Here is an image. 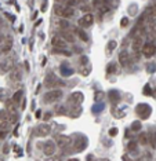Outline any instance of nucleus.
I'll return each mask as SVG.
<instances>
[{"label": "nucleus", "mask_w": 156, "mask_h": 161, "mask_svg": "<svg viewBox=\"0 0 156 161\" xmlns=\"http://www.w3.org/2000/svg\"><path fill=\"white\" fill-rule=\"evenodd\" d=\"M54 12H55V15H58V17H61V18H71L75 11H73V8L69 7V6H62V4L55 3V6H54Z\"/></svg>", "instance_id": "1"}, {"label": "nucleus", "mask_w": 156, "mask_h": 161, "mask_svg": "<svg viewBox=\"0 0 156 161\" xmlns=\"http://www.w3.org/2000/svg\"><path fill=\"white\" fill-rule=\"evenodd\" d=\"M135 113L141 120H146V118H149V116H151L152 109L148 104H138L135 108Z\"/></svg>", "instance_id": "2"}, {"label": "nucleus", "mask_w": 156, "mask_h": 161, "mask_svg": "<svg viewBox=\"0 0 156 161\" xmlns=\"http://www.w3.org/2000/svg\"><path fill=\"white\" fill-rule=\"evenodd\" d=\"M0 117H2L0 118V128H2V131H8L12 124V116L7 110H3Z\"/></svg>", "instance_id": "3"}, {"label": "nucleus", "mask_w": 156, "mask_h": 161, "mask_svg": "<svg viewBox=\"0 0 156 161\" xmlns=\"http://www.w3.org/2000/svg\"><path fill=\"white\" fill-rule=\"evenodd\" d=\"M61 96H62L61 90H53V91L46 92V95H44V98H43V102L44 104H54V102L58 101Z\"/></svg>", "instance_id": "4"}, {"label": "nucleus", "mask_w": 156, "mask_h": 161, "mask_svg": "<svg viewBox=\"0 0 156 161\" xmlns=\"http://www.w3.org/2000/svg\"><path fill=\"white\" fill-rule=\"evenodd\" d=\"M141 53L145 58H152L156 54V46L154 43H144Z\"/></svg>", "instance_id": "5"}, {"label": "nucleus", "mask_w": 156, "mask_h": 161, "mask_svg": "<svg viewBox=\"0 0 156 161\" xmlns=\"http://www.w3.org/2000/svg\"><path fill=\"white\" fill-rule=\"evenodd\" d=\"M50 132H51V128H50V125H47V124H40V125H37L36 128H35V135L36 136H39V138H43V136H47Z\"/></svg>", "instance_id": "6"}, {"label": "nucleus", "mask_w": 156, "mask_h": 161, "mask_svg": "<svg viewBox=\"0 0 156 161\" xmlns=\"http://www.w3.org/2000/svg\"><path fill=\"white\" fill-rule=\"evenodd\" d=\"M15 104H17V102H15L14 99H8V101L6 102V110H7L8 113L12 116V123H15L17 118H18L17 110H15Z\"/></svg>", "instance_id": "7"}, {"label": "nucleus", "mask_w": 156, "mask_h": 161, "mask_svg": "<svg viewBox=\"0 0 156 161\" xmlns=\"http://www.w3.org/2000/svg\"><path fill=\"white\" fill-rule=\"evenodd\" d=\"M58 84H61V81H59L58 79H57V76H54L53 73H50V75L46 76V79H44V85L49 87V88H53V87H57Z\"/></svg>", "instance_id": "8"}, {"label": "nucleus", "mask_w": 156, "mask_h": 161, "mask_svg": "<svg viewBox=\"0 0 156 161\" xmlns=\"http://www.w3.org/2000/svg\"><path fill=\"white\" fill-rule=\"evenodd\" d=\"M94 24V17L91 14H86L79 19V26L82 28H90Z\"/></svg>", "instance_id": "9"}, {"label": "nucleus", "mask_w": 156, "mask_h": 161, "mask_svg": "<svg viewBox=\"0 0 156 161\" xmlns=\"http://www.w3.org/2000/svg\"><path fill=\"white\" fill-rule=\"evenodd\" d=\"M86 147H87V138L84 136V135H80V140H75V145H73V149L76 150V152H82V150H84Z\"/></svg>", "instance_id": "10"}, {"label": "nucleus", "mask_w": 156, "mask_h": 161, "mask_svg": "<svg viewBox=\"0 0 156 161\" xmlns=\"http://www.w3.org/2000/svg\"><path fill=\"white\" fill-rule=\"evenodd\" d=\"M55 142H57V146L58 147L65 149V147H68L69 143H71V138L65 136V135H58V136L55 138Z\"/></svg>", "instance_id": "11"}, {"label": "nucleus", "mask_w": 156, "mask_h": 161, "mask_svg": "<svg viewBox=\"0 0 156 161\" xmlns=\"http://www.w3.org/2000/svg\"><path fill=\"white\" fill-rule=\"evenodd\" d=\"M54 152H55V142L54 140H47L43 145V153L46 156H53Z\"/></svg>", "instance_id": "12"}, {"label": "nucleus", "mask_w": 156, "mask_h": 161, "mask_svg": "<svg viewBox=\"0 0 156 161\" xmlns=\"http://www.w3.org/2000/svg\"><path fill=\"white\" fill-rule=\"evenodd\" d=\"M133 50H134V53H141L142 50V46H144V41H142V36H135L134 40H133Z\"/></svg>", "instance_id": "13"}, {"label": "nucleus", "mask_w": 156, "mask_h": 161, "mask_svg": "<svg viewBox=\"0 0 156 161\" xmlns=\"http://www.w3.org/2000/svg\"><path fill=\"white\" fill-rule=\"evenodd\" d=\"M12 47V40L10 36H4L2 40V53H8Z\"/></svg>", "instance_id": "14"}, {"label": "nucleus", "mask_w": 156, "mask_h": 161, "mask_svg": "<svg viewBox=\"0 0 156 161\" xmlns=\"http://www.w3.org/2000/svg\"><path fill=\"white\" fill-rule=\"evenodd\" d=\"M51 44H53V47H57V48H66V41L59 34L58 36H54L51 39Z\"/></svg>", "instance_id": "15"}, {"label": "nucleus", "mask_w": 156, "mask_h": 161, "mask_svg": "<svg viewBox=\"0 0 156 161\" xmlns=\"http://www.w3.org/2000/svg\"><path fill=\"white\" fill-rule=\"evenodd\" d=\"M108 96H109L111 102H112L113 105L119 104V102H120V99H122V96H120V92L117 91V90H111V91L108 92Z\"/></svg>", "instance_id": "16"}, {"label": "nucleus", "mask_w": 156, "mask_h": 161, "mask_svg": "<svg viewBox=\"0 0 156 161\" xmlns=\"http://www.w3.org/2000/svg\"><path fill=\"white\" fill-rule=\"evenodd\" d=\"M119 63L122 65L123 67H126V66H129V63H130V57H129V53L125 50H122V53L119 54Z\"/></svg>", "instance_id": "17"}, {"label": "nucleus", "mask_w": 156, "mask_h": 161, "mask_svg": "<svg viewBox=\"0 0 156 161\" xmlns=\"http://www.w3.org/2000/svg\"><path fill=\"white\" fill-rule=\"evenodd\" d=\"M83 99H84V96H83V94H82V92H73V94L69 96L68 101L71 102V104L79 105V104H82V102H83Z\"/></svg>", "instance_id": "18"}, {"label": "nucleus", "mask_w": 156, "mask_h": 161, "mask_svg": "<svg viewBox=\"0 0 156 161\" xmlns=\"http://www.w3.org/2000/svg\"><path fill=\"white\" fill-rule=\"evenodd\" d=\"M148 140H149V143H151V146L154 147V149H156V128H152V130L149 131Z\"/></svg>", "instance_id": "19"}, {"label": "nucleus", "mask_w": 156, "mask_h": 161, "mask_svg": "<svg viewBox=\"0 0 156 161\" xmlns=\"http://www.w3.org/2000/svg\"><path fill=\"white\" fill-rule=\"evenodd\" d=\"M61 75L64 77H69L71 75H73V69L66 65V63H64V65H61Z\"/></svg>", "instance_id": "20"}, {"label": "nucleus", "mask_w": 156, "mask_h": 161, "mask_svg": "<svg viewBox=\"0 0 156 161\" xmlns=\"http://www.w3.org/2000/svg\"><path fill=\"white\" fill-rule=\"evenodd\" d=\"M59 36H61L65 41H69V43H73V41H75V37H73V34L69 33V32L61 30V32H59Z\"/></svg>", "instance_id": "21"}, {"label": "nucleus", "mask_w": 156, "mask_h": 161, "mask_svg": "<svg viewBox=\"0 0 156 161\" xmlns=\"http://www.w3.org/2000/svg\"><path fill=\"white\" fill-rule=\"evenodd\" d=\"M55 25L59 30H66V29L69 28V22L66 21V19H58V21L55 22Z\"/></svg>", "instance_id": "22"}, {"label": "nucleus", "mask_w": 156, "mask_h": 161, "mask_svg": "<svg viewBox=\"0 0 156 161\" xmlns=\"http://www.w3.org/2000/svg\"><path fill=\"white\" fill-rule=\"evenodd\" d=\"M53 54H58V55H65V57H71L72 55V53L71 51H68L66 48H57V47H54Z\"/></svg>", "instance_id": "23"}, {"label": "nucleus", "mask_w": 156, "mask_h": 161, "mask_svg": "<svg viewBox=\"0 0 156 161\" xmlns=\"http://www.w3.org/2000/svg\"><path fill=\"white\" fill-rule=\"evenodd\" d=\"M75 30H76V34L80 37L82 41H84V43H88V36H87V33H86L83 29H82V28H78V29H75Z\"/></svg>", "instance_id": "24"}, {"label": "nucleus", "mask_w": 156, "mask_h": 161, "mask_svg": "<svg viewBox=\"0 0 156 161\" xmlns=\"http://www.w3.org/2000/svg\"><path fill=\"white\" fill-rule=\"evenodd\" d=\"M127 150H129L130 153H137L138 152V143H137L135 140H130V142L127 143Z\"/></svg>", "instance_id": "25"}, {"label": "nucleus", "mask_w": 156, "mask_h": 161, "mask_svg": "<svg viewBox=\"0 0 156 161\" xmlns=\"http://www.w3.org/2000/svg\"><path fill=\"white\" fill-rule=\"evenodd\" d=\"M138 143L139 145H146L149 142L148 140V134H145V132H139V135H138Z\"/></svg>", "instance_id": "26"}, {"label": "nucleus", "mask_w": 156, "mask_h": 161, "mask_svg": "<svg viewBox=\"0 0 156 161\" xmlns=\"http://www.w3.org/2000/svg\"><path fill=\"white\" fill-rule=\"evenodd\" d=\"M116 69H117L116 63L109 62L108 63V66H106V75H113V73H116Z\"/></svg>", "instance_id": "27"}, {"label": "nucleus", "mask_w": 156, "mask_h": 161, "mask_svg": "<svg viewBox=\"0 0 156 161\" xmlns=\"http://www.w3.org/2000/svg\"><path fill=\"white\" fill-rule=\"evenodd\" d=\"M90 72H91V67L87 66V65H83L80 69H79V75H82L83 77L88 76V75H90Z\"/></svg>", "instance_id": "28"}, {"label": "nucleus", "mask_w": 156, "mask_h": 161, "mask_svg": "<svg viewBox=\"0 0 156 161\" xmlns=\"http://www.w3.org/2000/svg\"><path fill=\"white\" fill-rule=\"evenodd\" d=\"M141 130H142L141 121H138V120L133 121V124H131V131H133V132H139Z\"/></svg>", "instance_id": "29"}, {"label": "nucleus", "mask_w": 156, "mask_h": 161, "mask_svg": "<svg viewBox=\"0 0 156 161\" xmlns=\"http://www.w3.org/2000/svg\"><path fill=\"white\" fill-rule=\"evenodd\" d=\"M55 3L62 4V6H69V7H72V6H75L76 0H55Z\"/></svg>", "instance_id": "30"}, {"label": "nucleus", "mask_w": 156, "mask_h": 161, "mask_svg": "<svg viewBox=\"0 0 156 161\" xmlns=\"http://www.w3.org/2000/svg\"><path fill=\"white\" fill-rule=\"evenodd\" d=\"M22 95H24V91H22V90H18V91H15V94L12 95V99H14V101L18 104V102L22 99Z\"/></svg>", "instance_id": "31"}, {"label": "nucleus", "mask_w": 156, "mask_h": 161, "mask_svg": "<svg viewBox=\"0 0 156 161\" xmlns=\"http://www.w3.org/2000/svg\"><path fill=\"white\" fill-rule=\"evenodd\" d=\"M116 47H117V43H116V41H115V40H111L109 43L106 44V51H108V53H111V51H113Z\"/></svg>", "instance_id": "32"}, {"label": "nucleus", "mask_w": 156, "mask_h": 161, "mask_svg": "<svg viewBox=\"0 0 156 161\" xmlns=\"http://www.w3.org/2000/svg\"><path fill=\"white\" fill-rule=\"evenodd\" d=\"M102 109H104V104H95L91 110H93V113L97 114V113H100V112H102Z\"/></svg>", "instance_id": "33"}, {"label": "nucleus", "mask_w": 156, "mask_h": 161, "mask_svg": "<svg viewBox=\"0 0 156 161\" xmlns=\"http://www.w3.org/2000/svg\"><path fill=\"white\" fill-rule=\"evenodd\" d=\"M142 92H144V95H146V96L154 95V91H152V88H151V85H149V84H145L144 90H142Z\"/></svg>", "instance_id": "34"}, {"label": "nucleus", "mask_w": 156, "mask_h": 161, "mask_svg": "<svg viewBox=\"0 0 156 161\" xmlns=\"http://www.w3.org/2000/svg\"><path fill=\"white\" fill-rule=\"evenodd\" d=\"M104 96H105V94L102 91H97L94 94V99H95V102H101L104 99Z\"/></svg>", "instance_id": "35"}, {"label": "nucleus", "mask_w": 156, "mask_h": 161, "mask_svg": "<svg viewBox=\"0 0 156 161\" xmlns=\"http://www.w3.org/2000/svg\"><path fill=\"white\" fill-rule=\"evenodd\" d=\"M137 8H138V7H137V4H131L129 7V14L130 15H135L137 14Z\"/></svg>", "instance_id": "36"}, {"label": "nucleus", "mask_w": 156, "mask_h": 161, "mask_svg": "<svg viewBox=\"0 0 156 161\" xmlns=\"http://www.w3.org/2000/svg\"><path fill=\"white\" fill-rule=\"evenodd\" d=\"M117 134H119V130H117V128L116 127H112V128H111V130H109V136H116V135Z\"/></svg>", "instance_id": "37"}, {"label": "nucleus", "mask_w": 156, "mask_h": 161, "mask_svg": "<svg viewBox=\"0 0 156 161\" xmlns=\"http://www.w3.org/2000/svg\"><path fill=\"white\" fill-rule=\"evenodd\" d=\"M127 25H129V18L125 17V18L120 19V26H122V28H126Z\"/></svg>", "instance_id": "38"}, {"label": "nucleus", "mask_w": 156, "mask_h": 161, "mask_svg": "<svg viewBox=\"0 0 156 161\" xmlns=\"http://www.w3.org/2000/svg\"><path fill=\"white\" fill-rule=\"evenodd\" d=\"M65 113H66L65 106H58V109H57V114H65Z\"/></svg>", "instance_id": "39"}, {"label": "nucleus", "mask_w": 156, "mask_h": 161, "mask_svg": "<svg viewBox=\"0 0 156 161\" xmlns=\"http://www.w3.org/2000/svg\"><path fill=\"white\" fill-rule=\"evenodd\" d=\"M146 69H148V72H155V69H156V66H155V63H149V65H148V67H146Z\"/></svg>", "instance_id": "40"}, {"label": "nucleus", "mask_w": 156, "mask_h": 161, "mask_svg": "<svg viewBox=\"0 0 156 161\" xmlns=\"http://www.w3.org/2000/svg\"><path fill=\"white\" fill-rule=\"evenodd\" d=\"M4 17H7L10 22H14V21H15V17H14V15H10L8 12H4Z\"/></svg>", "instance_id": "41"}, {"label": "nucleus", "mask_w": 156, "mask_h": 161, "mask_svg": "<svg viewBox=\"0 0 156 161\" xmlns=\"http://www.w3.org/2000/svg\"><path fill=\"white\" fill-rule=\"evenodd\" d=\"M14 150H15V153H17V156H22V149L20 146H14Z\"/></svg>", "instance_id": "42"}, {"label": "nucleus", "mask_w": 156, "mask_h": 161, "mask_svg": "<svg viewBox=\"0 0 156 161\" xmlns=\"http://www.w3.org/2000/svg\"><path fill=\"white\" fill-rule=\"evenodd\" d=\"M80 62H82V65H87V63H88V58L87 57H82L80 58Z\"/></svg>", "instance_id": "43"}, {"label": "nucleus", "mask_w": 156, "mask_h": 161, "mask_svg": "<svg viewBox=\"0 0 156 161\" xmlns=\"http://www.w3.org/2000/svg\"><path fill=\"white\" fill-rule=\"evenodd\" d=\"M46 10H47V0H44V2H43V4H42V8H40V11L44 12V11H46Z\"/></svg>", "instance_id": "44"}, {"label": "nucleus", "mask_w": 156, "mask_h": 161, "mask_svg": "<svg viewBox=\"0 0 156 161\" xmlns=\"http://www.w3.org/2000/svg\"><path fill=\"white\" fill-rule=\"evenodd\" d=\"M101 3H102V0H93V4L95 6V7H100Z\"/></svg>", "instance_id": "45"}, {"label": "nucleus", "mask_w": 156, "mask_h": 161, "mask_svg": "<svg viewBox=\"0 0 156 161\" xmlns=\"http://www.w3.org/2000/svg\"><path fill=\"white\" fill-rule=\"evenodd\" d=\"M50 117H51V113H49V112H47V113H44V116H43V120L46 121V120H50Z\"/></svg>", "instance_id": "46"}, {"label": "nucleus", "mask_w": 156, "mask_h": 161, "mask_svg": "<svg viewBox=\"0 0 156 161\" xmlns=\"http://www.w3.org/2000/svg\"><path fill=\"white\" fill-rule=\"evenodd\" d=\"M25 108H26V99H22V101H21V109H25Z\"/></svg>", "instance_id": "47"}, {"label": "nucleus", "mask_w": 156, "mask_h": 161, "mask_svg": "<svg viewBox=\"0 0 156 161\" xmlns=\"http://www.w3.org/2000/svg\"><path fill=\"white\" fill-rule=\"evenodd\" d=\"M35 108H36V102L33 101V102H32V105H31V109H32V110L35 112Z\"/></svg>", "instance_id": "48"}, {"label": "nucleus", "mask_w": 156, "mask_h": 161, "mask_svg": "<svg viewBox=\"0 0 156 161\" xmlns=\"http://www.w3.org/2000/svg\"><path fill=\"white\" fill-rule=\"evenodd\" d=\"M3 150H4V153H6V154L8 153V146H7V145H4V147H3Z\"/></svg>", "instance_id": "49"}, {"label": "nucleus", "mask_w": 156, "mask_h": 161, "mask_svg": "<svg viewBox=\"0 0 156 161\" xmlns=\"http://www.w3.org/2000/svg\"><path fill=\"white\" fill-rule=\"evenodd\" d=\"M40 116H42V112L37 110V112H36V117H37V118H40Z\"/></svg>", "instance_id": "50"}, {"label": "nucleus", "mask_w": 156, "mask_h": 161, "mask_svg": "<svg viewBox=\"0 0 156 161\" xmlns=\"http://www.w3.org/2000/svg\"><path fill=\"white\" fill-rule=\"evenodd\" d=\"M122 159H123V160H130V157H129V156H127V154H125V156H123V157H122Z\"/></svg>", "instance_id": "51"}, {"label": "nucleus", "mask_w": 156, "mask_h": 161, "mask_svg": "<svg viewBox=\"0 0 156 161\" xmlns=\"http://www.w3.org/2000/svg\"><path fill=\"white\" fill-rule=\"evenodd\" d=\"M86 159H87V160H93V159H94V157H93V156H91V154H88V156H87V157H86Z\"/></svg>", "instance_id": "52"}, {"label": "nucleus", "mask_w": 156, "mask_h": 161, "mask_svg": "<svg viewBox=\"0 0 156 161\" xmlns=\"http://www.w3.org/2000/svg\"><path fill=\"white\" fill-rule=\"evenodd\" d=\"M46 63H47V59L44 58V59H43V63H42V66H46Z\"/></svg>", "instance_id": "53"}, {"label": "nucleus", "mask_w": 156, "mask_h": 161, "mask_svg": "<svg viewBox=\"0 0 156 161\" xmlns=\"http://www.w3.org/2000/svg\"><path fill=\"white\" fill-rule=\"evenodd\" d=\"M154 98H156V90L154 91Z\"/></svg>", "instance_id": "54"}]
</instances>
